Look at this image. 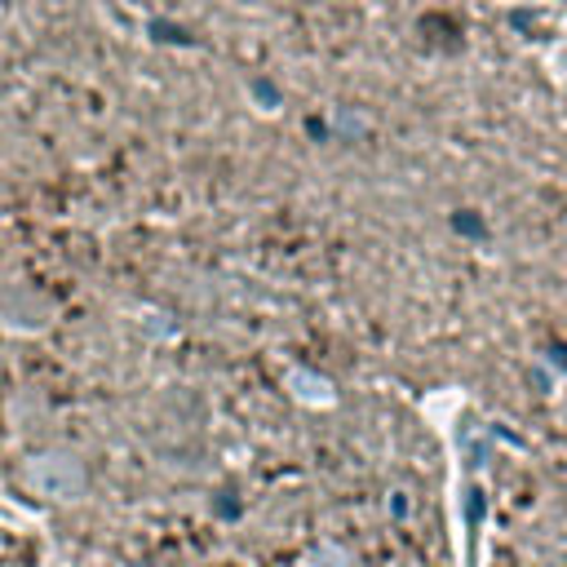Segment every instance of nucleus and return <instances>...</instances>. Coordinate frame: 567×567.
<instances>
[{
	"instance_id": "f257e3e1",
	"label": "nucleus",
	"mask_w": 567,
	"mask_h": 567,
	"mask_svg": "<svg viewBox=\"0 0 567 567\" xmlns=\"http://www.w3.org/2000/svg\"><path fill=\"white\" fill-rule=\"evenodd\" d=\"M22 487L35 501H49V505H75L89 492V470L71 447H44V452L27 456Z\"/></svg>"
},
{
	"instance_id": "f03ea898",
	"label": "nucleus",
	"mask_w": 567,
	"mask_h": 567,
	"mask_svg": "<svg viewBox=\"0 0 567 567\" xmlns=\"http://www.w3.org/2000/svg\"><path fill=\"white\" fill-rule=\"evenodd\" d=\"M284 390H288L301 408H332V403H337V385H332L323 372L301 368V363L284 372Z\"/></svg>"
},
{
	"instance_id": "7ed1b4c3",
	"label": "nucleus",
	"mask_w": 567,
	"mask_h": 567,
	"mask_svg": "<svg viewBox=\"0 0 567 567\" xmlns=\"http://www.w3.org/2000/svg\"><path fill=\"white\" fill-rule=\"evenodd\" d=\"M545 66L554 71V80H558V84H567V40H558V44L549 49V58H545Z\"/></svg>"
}]
</instances>
